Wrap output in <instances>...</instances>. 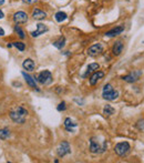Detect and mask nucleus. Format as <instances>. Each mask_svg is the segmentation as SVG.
Instances as JSON below:
<instances>
[{
	"mask_svg": "<svg viewBox=\"0 0 144 163\" xmlns=\"http://www.w3.org/2000/svg\"><path fill=\"white\" fill-rule=\"evenodd\" d=\"M102 97H103V99L105 100H109V101H113V100L118 99L119 97V92L118 91H115L113 89V87L110 83L104 85L103 88V92H102Z\"/></svg>",
	"mask_w": 144,
	"mask_h": 163,
	"instance_id": "1",
	"label": "nucleus"
},
{
	"mask_svg": "<svg viewBox=\"0 0 144 163\" xmlns=\"http://www.w3.org/2000/svg\"><path fill=\"white\" fill-rule=\"evenodd\" d=\"M130 150H131V146H130V144L127 142H120V143H118L114 148L115 153L118 155H120V157L127 155L130 152Z\"/></svg>",
	"mask_w": 144,
	"mask_h": 163,
	"instance_id": "2",
	"label": "nucleus"
},
{
	"mask_svg": "<svg viewBox=\"0 0 144 163\" xmlns=\"http://www.w3.org/2000/svg\"><path fill=\"white\" fill-rule=\"evenodd\" d=\"M38 81L40 82L41 85H50L52 82V74L50 71H48V70H44V71H42V72H40V74L38 76Z\"/></svg>",
	"mask_w": 144,
	"mask_h": 163,
	"instance_id": "3",
	"label": "nucleus"
},
{
	"mask_svg": "<svg viewBox=\"0 0 144 163\" xmlns=\"http://www.w3.org/2000/svg\"><path fill=\"white\" fill-rule=\"evenodd\" d=\"M105 149H107V141L103 143V146H101L99 144V142L95 141L94 138L91 139L90 141V151L92 152V153H100V152H104L105 151Z\"/></svg>",
	"mask_w": 144,
	"mask_h": 163,
	"instance_id": "4",
	"label": "nucleus"
},
{
	"mask_svg": "<svg viewBox=\"0 0 144 163\" xmlns=\"http://www.w3.org/2000/svg\"><path fill=\"white\" fill-rule=\"evenodd\" d=\"M57 152H58V155H59V157H64L66 154L70 153V152H71V150H70L69 142H66V141H62V142L60 143L59 148H58Z\"/></svg>",
	"mask_w": 144,
	"mask_h": 163,
	"instance_id": "5",
	"label": "nucleus"
},
{
	"mask_svg": "<svg viewBox=\"0 0 144 163\" xmlns=\"http://www.w3.org/2000/svg\"><path fill=\"white\" fill-rule=\"evenodd\" d=\"M13 21L17 25H21V23H26L28 21V15L23 11H18L13 15Z\"/></svg>",
	"mask_w": 144,
	"mask_h": 163,
	"instance_id": "6",
	"label": "nucleus"
},
{
	"mask_svg": "<svg viewBox=\"0 0 144 163\" xmlns=\"http://www.w3.org/2000/svg\"><path fill=\"white\" fill-rule=\"evenodd\" d=\"M102 52H103V46L101 44H95L88 49V53H89L90 55H92V57H95V55H100V53H102Z\"/></svg>",
	"mask_w": 144,
	"mask_h": 163,
	"instance_id": "7",
	"label": "nucleus"
},
{
	"mask_svg": "<svg viewBox=\"0 0 144 163\" xmlns=\"http://www.w3.org/2000/svg\"><path fill=\"white\" fill-rule=\"evenodd\" d=\"M141 74H142L141 71H134V72L130 73V74H127V76H124L122 79H123L124 81L131 82V83H133V82L138 81V79H140V76H141Z\"/></svg>",
	"mask_w": 144,
	"mask_h": 163,
	"instance_id": "8",
	"label": "nucleus"
},
{
	"mask_svg": "<svg viewBox=\"0 0 144 163\" xmlns=\"http://www.w3.org/2000/svg\"><path fill=\"white\" fill-rule=\"evenodd\" d=\"M9 116H10V118H11L16 123H20V124H22V123H25V121H26V116H21V114L18 113L16 110L10 111V114H9Z\"/></svg>",
	"mask_w": 144,
	"mask_h": 163,
	"instance_id": "9",
	"label": "nucleus"
},
{
	"mask_svg": "<svg viewBox=\"0 0 144 163\" xmlns=\"http://www.w3.org/2000/svg\"><path fill=\"white\" fill-rule=\"evenodd\" d=\"M48 30H49V29H48V27L44 26L43 23H38V25H37V30H36V31H32L30 35L36 38V37H39V36L43 35V33H44V32H47Z\"/></svg>",
	"mask_w": 144,
	"mask_h": 163,
	"instance_id": "10",
	"label": "nucleus"
},
{
	"mask_svg": "<svg viewBox=\"0 0 144 163\" xmlns=\"http://www.w3.org/2000/svg\"><path fill=\"white\" fill-rule=\"evenodd\" d=\"M103 77H104V73L102 72V71H95V72H93L92 77L90 78V85H97L99 80H100V79H102Z\"/></svg>",
	"mask_w": 144,
	"mask_h": 163,
	"instance_id": "11",
	"label": "nucleus"
},
{
	"mask_svg": "<svg viewBox=\"0 0 144 163\" xmlns=\"http://www.w3.org/2000/svg\"><path fill=\"white\" fill-rule=\"evenodd\" d=\"M32 18H33L35 20H43V19H46L47 18V12L42 11L40 9H35V10L32 11Z\"/></svg>",
	"mask_w": 144,
	"mask_h": 163,
	"instance_id": "12",
	"label": "nucleus"
},
{
	"mask_svg": "<svg viewBox=\"0 0 144 163\" xmlns=\"http://www.w3.org/2000/svg\"><path fill=\"white\" fill-rule=\"evenodd\" d=\"M123 31H124V26H119V27L113 28L112 30L108 31L107 33H105V36H107V37H115V36L122 33Z\"/></svg>",
	"mask_w": 144,
	"mask_h": 163,
	"instance_id": "13",
	"label": "nucleus"
},
{
	"mask_svg": "<svg viewBox=\"0 0 144 163\" xmlns=\"http://www.w3.org/2000/svg\"><path fill=\"white\" fill-rule=\"evenodd\" d=\"M22 67H23V69L27 70V71H33L36 67L35 61H33L32 59H26L22 63Z\"/></svg>",
	"mask_w": 144,
	"mask_h": 163,
	"instance_id": "14",
	"label": "nucleus"
},
{
	"mask_svg": "<svg viewBox=\"0 0 144 163\" xmlns=\"http://www.w3.org/2000/svg\"><path fill=\"white\" fill-rule=\"evenodd\" d=\"M122 50H123V44H122L121 40L116 41L113 46V49H112V52L114 55H120L122 52Z\"/></svg>",
	"mask_w": 144,
	"mask_h": 163,
	"instance_id": "15",
	"label": "nucleus"
},
{
	"mask_svg": "<svg viewBox=\"0 0 144 163\" xmlns=\"http://www.w3.org/2000/svg\"><path fill=\"white\" fill-rule=\"evenodd\" d=\"M22 76L23 78H25V80L27 81V83H28L30 87L32 88V89H37V83H36V80L33 78H32L31 76H29V74H27L26 72H22Z\"/></svg>",
	"mask_w": 144,
	"mask_h": 163,
	"instance_id": "16",
	"label": "nucleus"
},
{
	"mask_svg": "<svg viewBox=\"0 0 144 163\" xmlns=\"http://www.w3.org/2000/svg\"><path fill=\"white\" fill-rule=\"evenodd\" d=\"M64 127H66V129L69 132H73V128L77 127V123L73 122L70 118H66V119L64 120Z\"/></svg>",
	"mask_w": 144,
	"mask_h": 163,
	"instance_id": "17",
	"label": "nucleus"
},
{
	"mask_svg": "<svg viewBox=\"0 0 144 163\" xmlns=\"http://www.w3.org/2000/svg\"><path fill=\"white\" fill-rule=\"evenodd\" d=\"M99 68H100V66H99L98 63H91V64H89V66H88V69H86V72L84 73L83 77H88L89 74H91V73L95 72V71H97Z\"/></svg>",
	"mask_w": 144,
	"mask_h": 163,
	"instance_id": "18",
	"label": "nucleus"
},
{
	"mask_svg": "<svg viewBox=\"0 0 144 163\" xmlns=\"http://www.w3.org/2000/svg\"><path fill=\"white\" fill-rule=\"evenodd\" d=\"M64 44H66V38L62 37V36H61L60 38L58 39L57 41L53 42V46H55L57 49H62V48L64 47Z\"/></svg>",
	"mask_w": 144,
	"mask_h": 163,
	"instance_id": "19",
	"label": "nucleus"
},
{
	"mask_svg": "<svg viewBox=\"0 0 144 163\" xmlns=\"http://www.w3.org/2000/svg\"><path fill=\"white\" fill-rule=\"evenodd\" d=\"M55 18L58 22H62V21H64L66 18H68V16H66V13L63 11H58L55 15Z\"/></svg>",
	"mask_w": 144,
	"mask_h": 163,
	"instance_id": "20",
	"label": "nucleus"
},
{
	"mask_svg": "<svg viewBox=\"0 0 144 163\" xmlns=\"http://www.w3.org/2000/svg\"><path fill=\"white\" fill-rule=\"evenodd\" d=\"M114 112H115L114 108H112V107H111V105H109V104L105 105V107H104V109H103V114H104V116H112V114H114Z\"/></svg>",
	"mask_w": 144,
	"mask_h": 163,
	"instance_id": "21",
	"label": "nucleus"
},
{
	"mask_svg": "<svg viewBox=\"0 0 144 163\" xmlns=\"http://www.w3.org/2000/svg\"><path fill=\"white\" fill-rule=\"evenodd\" d=\"M10 137V131L8 129H0V139L6 140Z\"/></svg>",
	"mask_w": 144,
	"mask_h": 163,
	"instance_id": "22",
	"label": "nucleus"
},
{
	"mask_svg": "<svg viewBox=\"0 0 144 163\" xmlns=\"http://www.w3.org/2000/svg\"><path fill=\"white\" fill-rule=\"evenodd\" d=\"M14 32L17 33L19 37H20L21 39H25L26 38V35H25V32H23V30L21 29V27L20 26H14Z\"/></svg>",
	"mask_w": 144,
	"mask_h": 163,
	"instance_id": "23",
	"label": "nucleus"
},
{
	"mask_svg": "<svg viewBox=\"0 0 144 163\" xmlns=\"http://www.w3.org/2000/svg\"><path fill=\"white\" fill-rule=\"evenodd\" d=\"M12 46L16 47L19 51H23V50L26 49V44H23V42H19V41H17V42H13L12 44Z\"/></svg>",
	"mask_w": 144,
	"mask_h": 163,
	"instance_id": "24",
	"label": "nucleus"
},
{
	"mask_svg": "<svg viewBox=\"0 0 144 163\" xmlns=\"http://www.w3.org/2000/svg\"><path fill=\"white\" fill-rule=\"evenodd\" d=\"M136 128L140 129V130H144V119L138 120L136 122Z\"/></svg>",
	"mask_w": 144,
	"mask_h": 163,
	"instance_id": "25",
	"label": "nucleus"
},
{
	"mask_svg": "<svg viewBox=\"0 0 144 163\" xmlns=\"http://www.w3.org/2000/svg\"><path fill=\"white\" fill-rule=\"evenodd\" d=\"M58 111H64L66 109V102H61L60 104L58 105Z\"/></svg>",
	"mask_w": 144,
	"mask_h": 163,
	"instance_id": "26",
	"label": "nucleus"
},
{
	"mask_svg": "<svg viewBox=\"0 0 144 163\" xmlns=\"http://www.w3.org/2000/svg\"><path fill=\"white\" fill-rule=\"evenodd\" d=\"M23 3H27V5H31V3L37 2V0H22Z\"/></svg>",
	"mask_w": 144,
	"mask_h": 163,
	"instance_id": "27",
	"label": "nucleus"
},
{
	"mask_svg": "<svg viewBox=\"0 0 144 163\" xmlns=\"http://www.w3.org/2000/svg\"><path fill=\"white\" fill-rule=\"evenodd\" d=\"M3 17H5V13H3L2 10L0 9V19H3Z\"/></svg>",
	"mask_w": 144,
	"mask_h": 163,
	"instance_id": "28",
	"label": "nucleus"
},
{
	"mask_svg": "<svg viewBox=\"0 0 144 163\" xmlns=\"http://www.w3.org/2000/svg\"><path fill=\"white\" fill-rule=\"evenodd\" d=\"M0 36H5V30L2 28H0Z\"/></svg>",
	"mask_w": 144,
	"mask_h": 163,
	"instance_id": "29",
	"label": "nucleus"
},
{
	"mask_svg": "<svg viewBox=\"0 0 144 163\" xmlns=\"http://www.w3.org/2000/svg\"><path fill=\"white\" fill-rule=\"evenodd\" d=\"M3 3H5V0H0V6H2Z\"/></svg>",
	"mask_w": 144,
	"mask_h": 163,
	"instance_id": "30",
	"label": "nucleus"
}]
</instances>
